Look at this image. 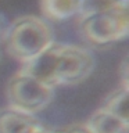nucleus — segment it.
Wrapping results in <instances>:
<instances>
[{
  "instance_id": "f257e3e1",
  "label": "nucleus",
  "mask_w": 129,
  "mask_h": 133,
  "mask_svg": "<svg viewBox=\"0 0 129 133\" xmlns=\"http://www.w3.org/2000/svg\"><path fill=\"white\" fill-rule=\"evenodd\" d=\"M2 40L7 54L21 65L42 54L54 42L50 24L37 15L15 18L3 31Z\"/></svg>"
},
{
  "instance_id": "f03ea898",
  "label": "nucleus",
  "mask_w": 129,
  "mask_h": 133,
  "mask_svg": "<svg viewBox=\"0 0 129 133\" xmlns=\"http://www.w3.org/2000/svg\"><path fill=\"white\" fill-rule=\"evenodd\" d=\"M79 33L82 39L94 47L118 43L129 35V6L79 17Z\"/></svg>"
},
{
  "instance_id": "7ed1b4c3",
  "label": "nucleus",
  "mask_w": 129,
  "mask_h": 133,
  "mask_svg": "<svg viewBox=\"0 0 129 133\" xmlns=\"http://www.w3.org/2000/svg\"><path fill=\"white\" fill-rule=\"evenodd\" d=\"M51 86L78 85L92 75L96 65L94 57L87 49L71 43L53 42Z\"/></svg>"
},
{
  "instance_id": "20e7f679",
  "label": "nucleus",
  "mask_w": 129,
  "mask_h": 133,
  "mask_svg": "<svg viewBox=\"0 0 129 133\" xmlns=\"http://www.w3.org/2000/svg\"><path fill=\"white\" fill-rule=\"evenodd\" d=\"M6 97L8 107L36 116V114L43 111L53 101L54 87L18 71L8 79Z\"/></svg>"
},
{
  "instance_id": "39448f33",
  "label": "nucleus",
  "mask_w": 129,
  "mask_h": 133,
  "mask_svg": "<svg viewBox=\"0 0 129 133\" xmlns=\"http://www.w3.org/2000/svg\"><path fill=\"white\" fill-rule=\"evenodd\" d=\"M40 126V121L33 115L8 105L0 108V133H35Z\"/></svg>"
},
{
  "instance_id": "423d86ee",
  "label": "nucleus",
  "mask_w": 129,
  "mask_h": 133,
  "mask_svg": "<svg viewBox=\"0 0 129 133\" xmlns=\"http://www.w3.org/2000/svg\"><path fill=\"white\" fill-rule=\"evenodd\" d=\"M92 133H129V122L99 108L85 122Z\"/></svg>"
},
{
  "instance_id": "0eeeda50",
  "label": "nucleus",
  "mask_w": 129,
  "mask_h": 133,
  "mask_svg": "<svg viewBox=\"0 0 129 133\" xmlns=\"http://www.w3.org/2000/svg\"><path fill=\"white\" fill-rule=\"evenodd\" d=\"M42 15L47 21L60 22L79 15L82 0H40Z\"/></svg>"
},
{
  "instance_id": "6e6552de",
  "label": "nucleus",
  "mask_w": 129,
  "mask_h": 133,
  "mask_svg": "<svg viewBox=\"0 0 129 133\" xmlns=\"http://www.w3.org/2000/svg\"><path fill=\"white\" fill-rule=\"evenodd\" d=\"M128 93H129V87H124V86L119 85L118 89H115L112 93L108 94V97L106 98V101H104L101 108L108 111L110 114L129 122V116H128Z\"/></svg>"
},
{
  "instance_id": "1a4fd4ad",
  "label": "nucleus",
  "mask_w": 129,
  "mask_h": 133,
  "mask_svg": "<svg viewBox=\"0 0 129 133\" xmlns=\"http://www.w3.org/2000/svg\"><path fill=\"white\" fill-rule=\"evenodd\" d=\"M118 6H129V3L122 0H82V8L78 17H85L94 12L111 10Z\"/></svg>"
},
{
  "instance_id": "9d476101",
  "label": "nucleus",
  "mask_w": 129,
  "mask_h": 133,
  "mask_svg": "<svg viewBox=\"0 0 129 133\" xmlns=\"http://www.w3.org/2000/svg\"><path fill=\"white\" fill-rule=\"evenodd\" d=\"M60 133H92L87 126L83 123H74V125H69V126H65L62 129H58Z\"/></svg>"
},
{
  "instance_id": "9b49d317",
  "label": "nucleus",
  "mask_w": 129,
  "mask_h": 133,
  "mask_svg": "<svg viewBox=\"0 0 129 133\" xmlns=\"http://www.w3.org/2000/svg\"><path fill=\"white\" fill-rule=\"evenodd\" d=\"M35 133H60V130H51V129H47V128H44L43 125H42Z\"/></svg>"
},
{
  "instance_id": "f8f14e48",
  "label": "nucleus",
  "mask_w": 129,
  "mask_h": 133,
  "mask_svg": "<svg viewBox=\"0 0 129 133\" xmlns=\"http://www.w3.org/2000/svg\"><path fill=\"white\" fill-rule=\"evenodd\" d=\"M3 26H2V21H0V40H2V35H3Z\"/></svg>"
}]
</instances>
